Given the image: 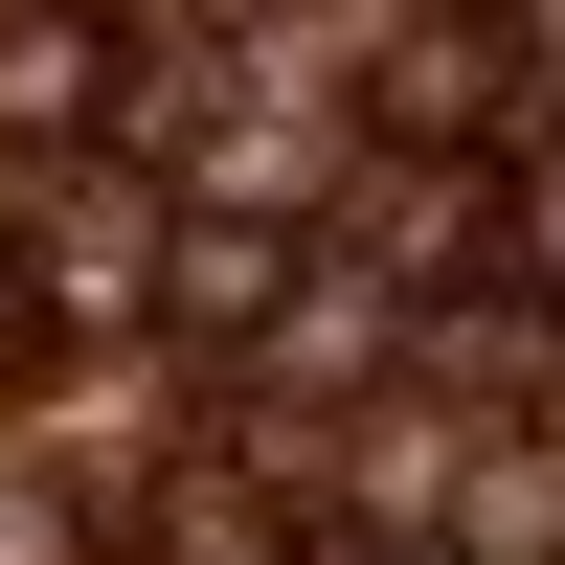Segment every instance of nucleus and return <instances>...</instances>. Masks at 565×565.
Masks as SVG:
<instances>
[{"mask_svg": "<svg viewBox=\"0 0 565 565\" xmlns=\"http://www.w3.org/2000/svg\"><path fill=\"white\" fill-rule=\"evenodd\" d=\"M295 543H317V521H295V498H249L226 452H204V476L159 498V521H136V565H295Z\"/></svg>", "mask_w": 565, "mask_h": 565, "instance_id": "obj_4", "label": "nucleus"}, {"mask_svg": "<svg viewBox=\"0 0 565 565\" xmlns=\"http://www.w3.org/2000/svg\"><path fill=\"white\" fill-rule=\"evenodd\" d=\"M114 136V0H0V159Z\"/></svg>", "mask_w": 565, "mask_h": 565, "instance_id": "obj_2", "label": "nucleus"}, {"mask_svg": "<svg viewBox=\"0 0 565 565\" xmlns=\"http://www.w3.org/2000/svg\"><path fill=\"white\" fill-rule=\"evenodd\" d=\"M295 565H430V543H385V521H317V543H295Z\"/></svg>", "mask_w": 565, "mask_h": 565, "instance_id": "obj_5", "label": "nucleus"}, {"mask_svg": "<svg viewBox=\"0 0 565 565\" xmlns=\"http://www.w3.org/2000/svg\"><path fill=\"white\" fill-rule=\"evenodd\" d=\"M565 68H521V23H430L407 0L385 45H362V159H543Z\"/></svg>", "mask_w": 565, "mask_h": 565, "instance_id": "obj_1", "label": "nucleus"}, {"mask_svg": "<svg viewBox=\"0 0 565 565\" xmlns=\"http://www.w3.org/2000/svg\"><path fill=\"white\" fill-rule=\"evenodd\" d=\"M271 295H295V226H271V204H181V249H159V340L249 362V340H271Z\"/></svg>", "mask_w": 565, "mask_h": 565, "instance_id": "obj_3", "label": "nucleus"}]
</instances>
